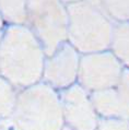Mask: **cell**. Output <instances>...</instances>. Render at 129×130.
Returning <instances> with one entry per match:
<instances>
[{"label":"cell","instance_id":"cell-5","mask_svg":"<svg viewBox=\"0 0 129 130\" xmlns=\"http://www.w3.org/2000/svg\"><path fill=\"white\" fill-rule=\"evenodd\" d=\"M28 0H0V14L14 25H21L27 20Z\"/></svg>","mask_w":129,"mask_h":130},{"label":"cell","instance_id":"cell-4","mask_svg":"<svg viewBox=\"0 0 129 130\" xmlns=\"http://www.w3.org/2000/svg\"><path fill=\"white\" fill-rule=\"evenodd\" d=\"M109 50L129 69V21L115 23Z\"/></svg>","mask_w":129,"mask_h":130},{"label":"cell","instance_id":"cell-6","mask_svg":"<svg viewBox=\"0 0 129 130\" xmlns=\"http://www.w3.org/2000/svg\"><path fill=\"white\" fill-rule=\"evenodd\" d=\"M106 13L115 22L129 21V0H99Z\"/></svg>","mask_w":129,"mask_h":130},{"label":"cell","instance_id":"cell-3","mask_svg":"<svg viewBox=\"0 0 129 130\" xmlns=\"http://www.w3.org/2000/svg\"><path fill=\"white\" fill-rule=\"evenodd\" d=\"M88 62L87 83L94 91L114 88L124 70V66L110 50L94 53Z\"/></svg>","mask_w":129,"mask_h":130},{"label":"cell","instance_id":"cell-1","mask_svg":"<svg viewBox=\"0 0 129 130\" xmlns=\"http://www.w3.org/2000/svg\"><path fill=\"white\" fill-rule=\"evenodd\" d=\"M68 35L80 49L94 54L110 48L115 21L99 0H81L69 3Z\"/></svg>","mask_w":129,"mask_h":130},{"label":"cell","instance_id":"cell-2","mask_svg":"<svg viewBox=\"0 0 129 130\" xmlns=\"http://www.w3.org/2000/svg\"><path fill=\"white\" fill-rule=\"evenodd\" d=\"M61 0H28L27 20L31 31L47 44L68 35V10Z\"/></svg>","mask_w":129,"mask_h":130},{"label":"cell","instance_id":"cell-7","mask_svg":"<svg viewBox=\"0 0 129 130\" xmlns=\"http://www.w3.org/2000/svg\"><path fill=\"white\" fill-rule=\"evenodd\" d=\"M62 2H64V3H73V2H78V1H81V0H61Z\"/></svg>","mask_w":129,"mask_h":130}]
</instances>
